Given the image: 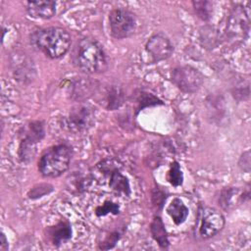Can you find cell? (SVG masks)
<instances>
[{"mask_svg":"<svg viewBox=\"0 0 251 251\" xmlns=\"http://www.w3.org/2000/svg\"><path fill=\"white\" fill-rule=\"evenodd\" d=\"M75 66L86 74H100L107 70L108 61L103 46L94 38L80 39L73 52Z\"/></svg>","mask_w":251,"mask_h":251,"instance_id":"1","label":"cell"},{"mask_svg":"<svg viewBox=\"0 0 251 251\" xmlns=\"http://www.w3.org/2000/svg\"><path fill=\"white\" fill-rule=\"evenodd\" d=\"M47 235L55 246H59L72 237V228L68 221H61L47 228Z\"/></svg>","mask_w":251,"mask_h":251,"instance_id":"11","label":"cell"},{"mask_svg":"<svg viewBox=\"0 0 251 251\" xmlns=\"http://www.w3.org/2000/svg\"><path fill=\"white\" fill-rule=\"evenodd\" d=\"M30 42L47 57L57 59L69 51L72 39L70 33L63 27L50 26L33 32Z\"/></svg>","mask_w":251,"mask_h":251,"instance_id":"2","label":"cell"},{"mask_svg":"<svg viewBox=\"0 0 251 251\" xmlns=\"http://www.w3.org/2000/svg\"><path fill=\"white\" fill-rule=\"evenodd\" d=\"M238 165L243 171L247 173L250 171V152L249 151H246L241 155Z\"/></svg>","mask_w":251,"mask_h":251,"instance_id":"21","label":"cell"},{"mask_svg":"<svg viewBox=\"0 0 251 251\" xmlns=\"http://www.w3.org/2000/svg\"><path fill=\"white\" fill-rule=\"evenodd\" d=\"M27 14L35 19L47 20L56 14V2L54 1H29L26 3Z\"/></svg>","mask_w":251,"mask_h":251,"instance_id":"10","label":"cell"},{"mask_svg":"<svg viewBox=\"0 0 251 251\" xmlns=\"http://www.w3.org/2000/svg\"><path fill=\"white\" fill-rule=\"evenodd\" d=\"M250 16L247 8L236 6L231 11L226 25V33L232 40H244L249 32Z\"/></svg>","mask_w":251,"mask_h":251,"instance_id":"7","label":"cell"},{"mask_svg":"<svg viewBox=\"0 0 251 251\" xmlns=\"http://www.w3.org/2000/svg\"><path fill=\"white\" fill-rule=\"evenodd\" d=\"M193 7L198 14V16L203 19V20H208L210 18V13H211V6L212 3L209 1H194Z\"/></svg>","mask_w":251,"mask_h":251,"instance_id":"19","label":"cell"},{"mask_svg":"<svg viewBox=\"0 0 251 251\" xmlns=\"http://www.w3.org/2000/svg\"><path fill=\"white\" fill-rule=\"evenodd\" d=\"M167 213L176 225L182 224L188 216V208L181 199L176 197L167 207Z\"/></svg>","mask_w":251,"mask_h":251,"instance_id":"12","label":"cell"},{"mask_svg":"<svg viewBox=\"0 0 251 251\" xmlns=\"http://www.w3.org/2000/svg\"><path fill=\"white\" fill-rule=\"evenodd\" d=\"M108 109L119 108L124 102V94L120 88L112 87L106 96Z\"/></svg>","mask_w":251,"mask_h":251,"instance_id":"15","label":"cell"},{"mask_svg":"<svg viewBox=\"0 0 251 251\" xmlns=\"http://www.w3.org/2000/svg\"><path fill=\"white\" fill-rule=\"evenodd\" d=\"M120 211L119 209V205L110 201L105 202L102 206H99L96 208V215L97 216H105L109 213H113V214H118Z\"/></svg>","mask_w":251,"mask_h":251,"instance_id":"20","label":"cell"},{"mask_svg":"<svg viewBox=\"0 0 251 251\" xmlns=\"http://www.w3.org/2000/svg\"><path fill=\"white\" fill-rule=\"evenodd\" d=\"M35 142L34 140L25 137L20 146V157L23 161H26V159H32L35 153Z\"/></svg>","mask_w":251,"mask_h":251,"instance_id":"17","label":"cell"},{"mask_svg":"<svg viewBox=\"0 0 251 251\" xmlns=\"http://www.w3.org/2000/svg\"><path fill=\"white\" fill-rule=\"evenodd\" d=\"M242 196H239L238 190L234 188H228L222 192L220 197V203L225 209H229L234 205V202H237Z\"/></svg>","mask_w":251,"mask_h":251,"instance_id":"14","label":"cell"},{"mask_svg":"<svg viewBox=\"0 0 251 251\" xmlns=\"http://www.w3.org/2000/svg\"><path fill=\"white\" fill-rule=\"evenodd\" d=\"M225 226V217L215 208L202 207L197 218V231L200 237L207 239L218 234Z\"/></svg>","mask_w":251,"mask_h":251,"instance_id":"4","label":"cell"},{"mask_svg":"<svg viewBox=\"0 0 251 251\" xmlns=\"http://www.w3.org/2000/svg\"><path fill=\"white\" fill-rule=\"evenodd\" d=\"M150 231L155 241H157V243L162 248L167 249L169 247L170 242L168 239V234H167L164 223L160 217L158 216L154 217L150 226Z\"/></svg>","mask_w":251,"mask_h":251,"instance_id":"13","label":"cell"},{"mask_svg":"<svg viewBox=\"0 0 251 251\" xmlns=\"http://www.w3.org/2000/svg\"><path fill=\"white\" fill-rule=\"evenodd\" d=\"M72 150L66 144H58L47 149L38 163V170L45 177H57L70 167Z\"/></svg>","mask_w":251,"mask_h":251,"instance_id":"3","label":"cell"},{"mask_svg":"<svg viewBox=\"0 0 251 251\" xmlns=\"http://www.w3.org/2000/svg\"><path fill=\"white\" fill-rule=\"evenodd\" d=\"M110 185L113 187V189L117 191L124 192L126 194L129 193V185H128L127 179L118 172H115L112 175Z\"/></svg>","mask_w":251,"mask_h":251,"instance_id":"16","label":"cell"},{"mask_svg":"<svg viewBox=\"0 0 251 251\" xmlns=\"http://www.w3.org/2000/svg\"><path fill=\"white\" fill-rule=\"evenodd\" d=\"M145 48L153 62L164 61L171 57L174 52L171 40L161 32L153 34L146 42Z\"/></svg>","mask_w":251,"mask_h":251,"instance_id":"9","label":"cell"},{"mask_svg":"<svg viewBox=\"0 0 251 251\" xmlns=\"http://www.w3.org/2000/svg\"><path fill=\"white\" fill-rule=\"evenodd\" d=\"M110 30L113 37L123 39L130 36L136 28L135 15L127 9H114L109 16Z\"/></svg>","mask_w":251,"mask_h":251,"instance_id":"5","label":"cell"},{"mask_svg":"<svg viewBox=\"0 0 251 251\" xmlns=\"http://www.w3.org/2000/svg\"><path fill=\"white\" fill-rule=\"evenodd\" d=\"M94 122V113L90 106L79 104L74 107L68 118L67 126L74 132H81L87 130Z\"/></svg>","mask_w":251,"mask_h":251,"instance_id":"8","label":"cell"},{"mask_svg":"<svg viewBox=\"0 0 251 251\" xmlns=\"http://www.w3.org/2000/svg\"><path fill=\"white\" fill-rule=\"evenodd\" d=\"M0 249L2 250V251H5V250H7L8 249V241H7V239H6V237H5V234L2 232L1 233V244H0Z\"/></svg>","mask_w":251,"mask_h":251,"instance_id":"22","label":"cell"},{"mask_svg":"<svg viewBox=\"0 0 251 251\" xmlns=\"http://www.w3.org/2000/svg\"><path fill=\"white\" fill-rule=\"evenodd\" d=\"M172 79L181 91L194 93L201 88L204 82V75L197 69L185 65L174 69Z\"/></svg>","mask_w":251,"mask_h":251,"instance_id":"6","label":"cell"},{"mask_svg":"<svg viewBox=\"0 0 251 251\" xmlns=\"http://www.w3.org/2000/svg\"><path fill=\"white\" fill-rule=\"evenodd\" d=\"M183 180V175L179 168V165L177 162H174L171 166V169L169 171V181L174 186H178L182 183Z\"/></svg>","mask_w":251,"mask_h":251,"instance_id":"18","label":"cell"}]
</instances>
